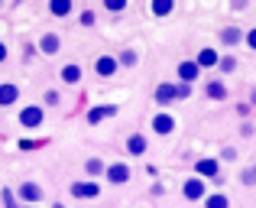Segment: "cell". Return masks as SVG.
<instances>
[{"instance_id":"cell-1","label":"cell","mask_w":256,"mask_h":208,"mask_svg":"<svg viewBox=\"0 0 256 208\" xmlns=\"http://www.w3.org/2000/svg\"><path fill=\"white\" fill-rule=\"evenodd\" d=\"M46 120V111H42V104H26L23 111H20V124L26 127V130H36L39 124Z\"/></svg>"},{"instance_id":"cell-2","label":"cell","mask_w":256,"mask_h":208,"mask_svg":"<svg viewBox=\"0 0 256 208\" xmlns=\"http://www.w3.org/2000/svg\"><path fill=\"white\" fill-rule=\"evenodd\" d=\"M16 195L23 198L26 205H36L39 198H42V185L39 182H20V189H16Z\"/></svg>"},{"instance_id":"cell-3","label":"cell","mask_w":256,"mask_h":208,"mask_svg":"<svg viewBox=\"0 0 256 208\" xmlns=\"http://www.w3.org/2000/svg\"><path fill=\"white\" fill-rule=\"evenodd\" d=\"M126 179H130V166H126V163H114V166H107V182L124 185Z\"/></svg>"},{"instance_id":"cell-4","label":"cell","mask_w":256,"mask_h":208,"mask_svg":"<svg viewBox=\"0 0 256 208\" xmlns=\"http://www.w3.org/2000/svg\"><path fill=\"white\" fill-rule=\"evenodd\" d=\"M72 195L75 198H98L100 185L98 182H72Z\"/></svg>"},{"instance_id":"cell-5","label":"cell","mask_w":256,"mask_h":208,"mask_svg":"<svg viewBox=\"0 0 256 208\" xmlns=\"http://www.w3.org/2000/svg\"><path fill=\"white\" fill-rule=\"evenodd\" d=\"M16 101H20V88L13 82H4V85H0V107H10Z\"/></svg>"},{"instance_id":"cell-6","label":"cell","mask_w":256,"mask_h":208,"mask_svg":"<svg viewBox=\"0 0 256 208\" xmlns=\"http://www.w3.org/2000/svg\"><path fill=\"white\" fill-rule=\"evenodd\" d=\"M58 49H62V39H58L56 33H46V36L39 39V52H42V56H56Z\"/></svg>"},{"instance_id":"cell-7","label":"cell","mask_w":256,"mask_h":208,"mask_svg":"<svg viewBox=\"0 0 256 208\" xmlns=\"http://www.w3.org/2000/svg\"><path fill=\"white\" fill-rule=\"evenodd\" d=\"M94 72H98L100 78H110L114 72H117V59L114 56H100L98 62H94Z\"/></svg>"},{"instance_id":"cell-8","label":"cell","mask_w":256,"mask_h":208,"mask_svg":"<svg viewBox=\"0 0 256 208\" xmlns=\"http://www.w3.org/2000/svg\"><path fill=\"white\" fill-rule=\"evenodd\" d=\"M58 78H62L65 85H78V82H82V65H75V62H72V65H62Z\"/></svg>"},{"instance_id":"cell-9","label":"cell","mask_w":256,"mask_h":208,"mask_svg":"<svg viewBox=\"0 0 256 208\" xmlns=\"http://www.w3.org/2000/svg\"><path fill=\"white\" fill-rule=\"evenodd\" d=\"M152 130H156V133H172L175 120L169 117V114H159V117H152Z\"/></svg>"},{"instance_id":"cell-10","label":"cell","mask_w":256,"mask_h":208,"mask_svg":"<svg viewBox=\"0 0 256 208\" xmlns=\"http://www.w3.org/2000/svg\"><path fill=\"white\" fill-rule=\"evenodd\" d=\"M126 150H130L133 156H140V153H146V137H143V133H133V137L126 140Z\"/></svg>"},{"instance_id":"cell-11","label":"cell","mask_w":256,"mask_h":208,"mask_svg":"<svg viewBox=\"0 0 256 208\" xmlns=\"http://www.w3.org/2000/svg\"><path fill=\"white\" fill-rule=\"evenodd\" d=\"M204 195V182L201 179H188L185 182V198H201Z\"/></svg>"},{"instance_id":"cell-12","label":"cell","mask_w":256,"mask_h":208,"mask_svg":"<svg viewBox=\"0 0 256 208\" xmlns=\"http://www.w3.org/2000/svg\"><path fill=\"white\" fill-rule=\"evenodd\" d=\"M49 13H52V17H68V13H72V0H52Z\"/></svg>"},{"instance_id":"cell-13","label":"cell","mask_w":256,"mask_h":208,"mask_svg":"<svg viewBox=\"0 0 256 208\" xmlns=\"http://www.w3.org/2000/svg\"><path fill=\"white\" fill-rule=\"evenodd\" d=\"M178 78L182 82H194V78H198V62H185L178 69Z\"/></svg>"},{"instance_id":"cell-14","label":"cell","mask_w":256,"mask_h":208,"mask_svg":"<svg viewBox=\"0 0 256 208\" xmlns=\"http://www.w3.org/2000/svg\"><path fill=\"white\" fill-rule=\"evenodd\" d=\"M175 95H178V88H175V85H162V88L156 91V98H159V101H162V104H166V101H172Z\"/></svg>"},{"instance_id":"cell-15","label":"cell","mask_w":256,"mask_h":208,"mask_svg":"<svg viewBox=\"0 0 256 208\" xmlns=\"http://www.w3.org/2000/svg\"><path fill=\"white\" fill-rule=\"evenodd\" d=\"M107 114H114V107H94L91 114H88V120H91V124H98V120H104Z\"/></svg>"},{"instance_id":"cell-16","label":"cell","mask_w":256,"mask_h":208,"mask_svg":"<svg viewBox=\"0 0 256 208\" xmlns=\"http://www.w3.org/2000/svg\"><path fill=\"white\" fill-rule=\"evenodd\" d=\"M198 172H201V176H214V172H218V163H214V159H201Z\"/></svg>"},{"instance_id":"cell-17","label":"cell","mask_w":256,"mask_h":208,"mask_svg":"<svg viewBox=\"0 0 256 208\" xmlns=\"http://www.w3.org/2000/svg\"><path fill=\"white\" fill-rule=\"evenodd\" d=\"M84 169L91 172V176H100V172H107V166L100 163V159H88V163H84Z\"/></svg>"},{"instance_id":"cell-18","label":"cell","mask_w":256,"mask_h":208,"mask_svg":"<svg viewBox=\"0 0 256 208\" xmlns=\"http://www.w3.org/2000/svg\"><path fill=\"white\" fill-rule=\"evenodd\" d=\"M214 62H218V56H214V49H204V52L198 56V69H201V65H214Z\"/></svg>"},{"instance_id":"cell-19","label":"cell","mask_w":256,"mask_h":208,"mask_svg":"<svg viewBox=\"0 0 256 208\" xmlns=\"http://www.w3.org/2000/svg\"><path fill=\"white\" fill-rule=\"evenodd\" d=\"M0 202H4V208H16V198H13V192H10V189L0 192Z\"/></svg>"},{"instance_id":"cell-20","label":"cell","mask_w":256,"mask_h":208,"mask_svg":"<svg viewBox=\"0 0 256 208\" xmlns=\"http://www.w3.org/2000/svg\"><path fill=\"white\" fill-rule=\"evenodd\" d=\"M208 208H230V202L224 195H214V198H208Z\"/></svg>"},{"instance_id":"cell-21","label":"cell","mask_w":256,"mask_h":208,"mask_svg":"<svg viewBox=\"0 0 256 208\" xmlns=\"http://www.w3.org/2000/svg\"><path fill=\"white\" fill-rule=\"evenodd\" d=\"M46 104L49 107H56V104H62V95H58V91H46V98H42Z\"/></svg>"},{"instance_id":"cell-22","label":"cell","mask_w":256,"mask_h":208,"mask_svg":"<svg viewBox=\"0 0 256 208\" xmlns=\"http://www.w3.org/2000/svg\"><path fill=\"white\" fill-rule=\"evenodd\" d=\"M208 95H211V98H224V95H227V88H224L220 82H214L211 88H208Z\"/></svg>"},{"instance_id":"cell-23","label":"cell","mask_w":256,"mask_h":208,"mask_svg":"<svg viewBox=\"0 0 256 208\" xmlns=\"http://www.w3.org/2000/svg\"><path fill=\"white\" fill-rule=\"evenodd\" d=\"M104 7H107V10H114V13H117V10H124V7H126V4H124V0H107V4H104Z\"/></svg>"},{"instance_id":"cell-24","label":"cell","mask_w":256,"mask_h":208,"mask_svg":"<svg viewBox=\"0 0 256 208\" xmlns=\"http://www.w3.org/2000/svg\"><path fill=\"white\" fill-rule=\"evenodd\" d=\"M237 39H240L237 30H227V33H224V43H237Z\"/></svg>"},{"instance_id":"cell-25","label":"cell","mask_w":256,"mask_h":208,"mask_svg":"<svg viewBox=\"0 0 256 208\" xmlns=\"http://www.w3.org/2000/svg\"><path fill=\"white\" fill-rule=\"evenodd\" d=\"M6 56H10V49H6V43H0V65L6 62Z\"/></svg>"},{"instance_id":"cell-26","label":"cell","mask_w":256,"mask_h":208,"mask_svg":"<svg viewBox=\"0 0 256 208\" xmlns=\"http://www.w3.org/2000/svg\"><path fill=\"white\" fill-rule=\"evenodd\" d=\"M82 23H84V26H91V23H94V13H88V10H84V13H82Z\"/></svg>"},{"instance_id":"cell-27","label":"cell","mask_w":256,"mask_h":208,"mask_svg":"<svg viewBox=\"0 0 256 208\" xmlns=\"http://www.w3.org/2000/svg\"><path fill=\"white\" fill-rule=\"evenodd\" d=\"M246 43H250V46H253V49H256V30L250 33V36H246Z\"/></svg>"},{"instance_id":"cell-28","label":"cell","mask_w":256,"mask_h":208,"mask_svg":"<svg viewBox=\"0 0 256 208\" xmlns=\"http://www.w3.org/2000/svg\"><path fill=\"white\" fill-rule=\"evenodd\" d=\"M26 208H36V205H26Z\"/></svg>"},{"instance_id":"cell-29","label":"cell","mask_w":256,"mask_h":208,"mask_svg":"<svg viewBox=\"0 0 256 208\" xmlns=\"http://www.w3.org/2000/svg\"><path fill=\"white\" fill-rule=\"evenodd\" d=\"M253 101H256V95H253Z\"/></svg>"},{"instance_id":"cell-30","label":"cell","mask_w":256,"mask_h":208,"mask_svg":"<svg viewBox=\"0 0 256 208\" xmlns=\"http://www.w3.org/2000/svg\"><path fill=\"white\" fill-rule=\"evenodd\" d=\"M0 205H4V202H0Z\"/></svg>"}]
</instances>
